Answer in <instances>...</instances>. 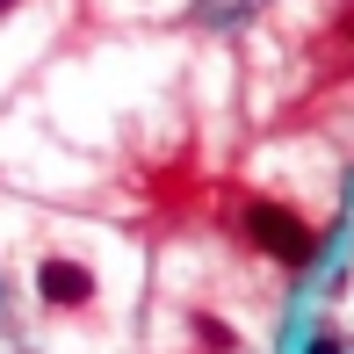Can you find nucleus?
<instances>
[{
    "mask_svg": "<svg viewBox=\"0 0 354 354\" xmlns=\"http://www.w3.org/2000/svg\"><path fill=\"white\" fill-rule=\"evenodd\" d=\"M239 224H246V239L268 253V261H282V268H311V261H318V232H311L297 210L268 203V196H253L246 210H239Z\"/></svg>",
    "mask_w": 354,
    "mask_h": 354,
    "instance_id": "nucleus-1",
    "label": "nucleus"
},
{
    "mask_svg": "<svg viewBox=\"0 0 354 354\" xmlns=\"http://www.w3.org/2000/svg\"><path fill=\"white\" fill-rule=\"evenodd\" d=\"M37 297L51 304V311H80V304L94 297V268H87V261H66V253H51V261L37 268Z\"/></svg>",
    "mask_w": 354,
    "mask_h": 354,
    "instance_id": "nucleus-2",
    "label": "nucleus"
},
{
    "mask_svg": "<svg viewBox=\"0 0 354 354\" xmlns=\"http://www.w3.org/2000/svg\"><path fill=\"white\" fill-rule=\"evenodd\" d=\"M196 340L210 347V354H232L239 340H232V326H224V318H210V311H196Z\"/></svg>",
    "mask_w": 354,
    "mask_h": 354,
    "instance_id": "nucleus-3",
    "label": "nucleus"
},
{
    "mask_svg": "<svg viewBox=\"0 0 354 354\" xmlns=\"http://www.w3.org/2000/svg\"><path fill=\"white\" fill-rule=\"evenodd\" d=\"M8 8H15V0H0V15H8Z\"/></svg>",
    "mask_w": 354,
    "mask_h": 354,
    "instance_id": "nucleus-4",
    "label": "nucleus"
}]
</instances>
